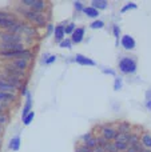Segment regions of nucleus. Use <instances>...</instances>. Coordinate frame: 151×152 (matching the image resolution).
<instances>
[{
	"label": "nucleus",
	"instance_id": "cd10ccee",
	"mask_svg": "<svg viewBox=\"0 0 151 152\" xmlns=\"http://www.w3.org/2000/svg\"><path fill=\"white\" fill-rule=\"evenodd\" d=\"M138 143H139L138 136H136V135L130 134V140H128V145H135V144H138Z\"/></svg>",
	"mask_w": 151,
	"mask_h": 152
},
{
	"label": "nucleus",
	"instance_id": "5701e85b",
	"mask_svg": "<svg viewBox=\"0 0 151 152\" xmlns=\"http://www.w3.org/2000/svg\"><path fill=\"white\" fill-rule=\"evenodd\" d=\"M34 118H35V112H34V111H31V112H29L28 115L26 116V118H23V123H24V126H28V124L31 123L32 120H34Z\"/></svg>",
	"mask_w": 151,
	"mask_h": 152
},
{
	"label": "nucleus",
	"instance_id": "393cba45",
	"mask_svg": "<svg viewBox=\"0 0 151 152\" xmlns=\"http://www.w3.org/2000/svg\"><path fill=\"white\" fill-rule=\"evenodd\" d=\"M91 28H94V29H96V28H103L104 27V23L102 20H95L94 23H91Z\"/></svg>",
	"mask_w": 151,
	"mask_h": 152
},
{
	"label": "nucleus",
	"instance_id": "b1692460",
	"mask_svg": "<svg viewBox=\"0 0 151 152\" xmlns=\"http://www.w3.org/2000/svg\"><path fill=\"white\" fill-rule=\"evenodd\" d=\"M86 145H87L88 148H91L92 150L94 147H96L98 145V142H96V137H90V139L86 142Z\"/></svg>",
	"mask_w": 151,
	"mask_h": 152
},
{
	"label": "nucleus",
	"instance_id": "2eb2a0df",
	"mask_svg": "<svg viewBox=\"0 0 151 152\" xmlns=\"http://www.w3.org/2000/svg\"><path fill=\"white\" fill-rule=\"evenodd\" d=\"M10 148L12 151H18L20 148V136H15L11 139L10 142Z\"/></svg>",
	"mask_w": 151,
	"mask_h": 152
},
{
	"label": "nucleus",
	"instance_id": "c9c22d12",
	"mask_svg": "<svg viewBox=\"0 0 151 152\" xmlns=\"http://www.w3.org/2000/svg\"><path fill=\"white\" fill-rule=\"evenodd\" d=\"M92 152H106V151H104V147L96 145V147H94V148H92Z\"/></svg>",
	"mask_w": 151,
	"mask_h": 152
},
{
	"label": "nucleus",
	"instance_id": "c03bdc74",
	"mask_svg": "<svg viewBox=\"0 0 151 152\" xmlns=\"http://www.w3.org/2000/svg\"><path fill=\"white\" fill-rule=\"evenodd\" d=\"M47 29H48V35H50V34H51V32H52V31H54V27H52V26H51V24H48Z\"/></svg>",
	"mask_w": 151,
	"mask_h": 152
},
{
	"label": "nucleus",
	"instance_id": "ddd939ff",
	"mask_svg": "<svg viewBox=\"0 0 151 152\" xmlns=\"http://www.w3.org/2000/svg\"><path fill=\"white\" fill-rule=\"evenodd\" d=\"M54 32H55V40L60 43L62 40H63V37H64V34H66L64 28H63L62 26H58V27L55 28V31H54Z\"/></svg>",
	"mask_w": 151,
	"mask_h": 152
},
{
	"label": "nucleus",
	"instance_id": "f3484780",
	"mask_svg": "<svg viewBox=\"0 0 151 152\" xmlns=\"http://www.w3.org/2000/svg\"><path fill=\"white\" fill-rule=\"evenodd\" d=\"M15 100V96H13V94H8V92H0V103L3 102H13Z\"/></svg>",
	"mask_w": 151,
	"mask_h": 152
},
{
	"label": "nucleus",
	"instance_id": "39448f33",
	"mask_svg": "<svg viewBox=\"0 0 151 152\" xmlns=\"http://www.w3.org/2000/svg\"><path fill=\"white\" fill-rule=\"evenodd\" d=\"M122 45L126 50H133V48H135V40L130 35H125L122 37Z\"/></svg>",
	"mask_w": 151,
	"mask_h": 152
},
{
	"label": "nucleus",
	"instance_id": "4468645a",
	"mask_svg": "<svg viewBox=\"0 0 151 152\" xmlns=\"http://www.w3.org/2000/svg\"><path fill=\"white\" fill-rule=\"evenodd\" d=\"M27 60L26 59H16L15 61H13V67L18 69H20V71H24V69L27 68Z\"/></svg>",
	"mask_w": 151,
	"mask_h": 152
},
{
	"label": "nucleus",
	"instance_id": "72a5a7b5",
	"mask_svg": "<svg viewBox=\"0 0 151 152\" xmlns=\"http://www.w3.org/2000/svg\"><path fill=\"white\" fill-rule=\"evenodd\" d=\"M55 60H56V56L55 55H51V56H48V59H44V60H43V63H44V64H51V63H54Z\"/></svg>",
	"mask_w": 151,
	"mask_h": 152
},
{
	"label": "nucleus",
	"instance_id": "c85d7f7f",
	"mask_svg": "<svg viewBox=\"0 0 151 152\" xmlns=\"http://www.w3.org/2000/svg\"><path fill=\"white\" fill-rule=\"evenodd\" d=\"M135 8H136V4H135V3H128L127 5H125V7L122 8V11H120V12L125 13L126 11H128V10H135Z\"/></svg>",
	"mask_w": 151,
	"mask_h": 152
},
{
	"label": "nucleus",
	"instance_id": "79ce46f5",
	"mask_svg": "<svg viewBox=\"0 0 151 152\" xmlns=\"http://www.w3.org/2000/svg\"><path fill=\"white\" fill-rule=\"evenodd\" d=\"M90 137H92V135H91V132H88V134H86V135H83V140L84 142H87Z\"/></svg>",
	"mask_w": 151,
	"mask_h": 152
},
{
	"label": "nucleus",
	"instance_id": "473e14b6",
	"mask_svg": "<svg viewBox=\"0 0 151 152\" xmlns=\"http://www.w3.org/2000/svg\"><path fill=\"white\" fill-rule=\"evenodd\" d=\"M76 152H92V150L91 148H88L87 145H80V147H78L76 148Z\"/></svg>",
	"mask_w": 151,
	"mask_h": 152
},
{
	"label": "nucleus",
	"instance_id": "20e7f679",
	"mask_svg": "<svg viewBox=\"0 0 151 152\" xmlns=\"http://www.w3.org/2000/svg\"><path fill=\"white\" fill-rule=\"evenodd\" d=\"M0 37L3 43H20V36L15 34H1Z\"/></svg>",
	"mask_w": 151,
	"mask_h": 152
},
{
	"label": "nucleus",
	"instance_id": "4c0bfd02",
	"mask_svg": "<svg viewBox=\"0 0 151 152\" xmlns=\"http://www.w3.org/2000/svg\"><path fill=\"white\" fill-rule=\"evenodd\" d=\"M34 3H35V0H23L21 1V4H24V5H34Z\"/></svg>",
	"mask_w": 151,
	"mask_h": 152
},
{
	"label": "nucleus",
	"instance_id": "7ed1b4c3",
	"mask_svg": "<svg viewBox=\"0 0 151 152\" xmlns=\"http://www.w3.org/2000/svg\"><path fill=\"white\" fill-rule=\"evenodd\" d=\"M0 50L1 52H19L24 51V47L21 43H3L0 44Z\"/></svg>",
	"mask_w": 151,
	"mask_h": 152
},
{
	"label": "nucleus",
	"instance_id": "f704fd0d",
	"mask_svg": "<svg viewBox=\"0 0 151 152\" xmlns=\"http://www.w3.org/2000/svg\"><path fill=\"white\" fill-rule=\"evenodd\" d=\"M120 88H122V80H120V79H115L114 89H115V91H119Z\"/></svg>",
	"mask_w": 151,
	"mask_h": 152
},
{
	"label": "nucleus",
	"instance_id": "dca6fc26",
	"mask_svg": "<svg viewBox=\"0 0 151 152\" xmlns=\"http://www.w3.org/2000/svg\"><path fill=\"white\" fill-rule=\"evenodd\" d=\"M128 140H130V134H119L115 136V143H127L128 144Z\"/></svg>",
	"mask_w": 151,
	"mask_h": 152
},
{
	"label": "nucleus",
	"instance_id": "423d86ee",
	"mask_svg": "<svg viewBox=\"0 0 151 152\" xmlns=\"http://www.w3.org/2000/svg\"><path fill=\"white\" fill-rule=\"evenodd\" d=\"M83 36H84V28H76L72 34V37H71V42L78 44L83 40Z\"/></svg>",
	"mask_w": 151,
	"mask_h": 152
},
{
	"label": "nucleus",
	"instance_id": "a878e982",
	"mask_svg": "<svg viewBox=\"0 0 151 152\" xmlns=\"http://www.w3.org/2000/svg\"><path fill=\"white\" fill-rule=\"evenodd\" d=\"M96 142H98V145H100V147H106V145L108 144V140H107L106 137H103V136L96 137Z\"/></svg>",
	"mask_w": 151,
	"mask_h": 152
},
{
	"label": "nucleus",
	"instance_id": "49530a36",
	"mask_svg": "<svg viewBox=\"0 0 151 152\" xmlns=\"http://www.w3.org/2000/svg\"><path fill=\"white\" fill-rule=\"evenodd\" d=\"M142 152H151V150H143Z\"/></svg>",
	"mask_w": 151,
	"mask_h": 152
},
{
	"label": "nucleus",
	"instance_id": "f257e3e1",
	"mask_svg": "<svg viewBox=\"0 0 151 152\" xmlns=\"http://www.w3.org/2000/svg\"><path fill=\"white\" fill-rule=\"evenodd\" d=\"M119 69L123 74H134L136 71V63L130 58H123L119 61Z\"/></svg>",
	"mask_w": 151,
	"mask_h": 152
},
{
	"label": "nucleus",
	"instance_id": "1a4fd4ad",
	"mask_svg": "<svg viewBox=\"0 0 151 152\" xmlns=\"http://www.w3.org/2000/svg\"><path fill=\"white\" fill-rule=\"evenodd\" d=\"M75 60H76V63L82 64V66H95V61L91 60L90 58H86L83 55H76L75 56Z\"/></svg>",
	"mask_w": 151,
	"mask_h": 152
},
{
	"label": "nucleus",
	"instance_id": "aec40b11",
	"mask_svg": "<svg viewBox=\"0 0 151 152\" xmlns=\"http://www.w3.org/2000/svg\"><path fill=\"white\" fill-rule=\"evenodd\" d=\"M13 20L12 19H3L0 18V27H5V28H11L13 26Z\"/></svg>",
	"mask_w": 151,
	"mask_h": 152
},
{
	"label": "nucleus",
	"instance_id": "9d476101",
	"mask_svg": "<svg viewBox=\"0 0 151 152\" xmlns=\"http://www.w3.org/2000/svg\"><path fill=\"white\" fill-rule=\"evenodd\" d=\"M102 134H103V137H106L107 140H111V139H115V136L118 135V132L115 131L114 128H108V127H104L102 129Z\"/></svg>",
	"mask_w": 151,
	"mask_h": 152
},
{
	"label": "nucleus",
	"instance_id": "9b49d317",
	"mask_svg": "<svg viewBox=\"0 0 151 152\" xmlns=\"http://www.w3.org/2000/svg\"><path fill=\"white\" fill-rule=\"evenodd\" d=\"M5 81H8V83L11 84L12 87H15V88H19L20 87V79L15 77V76H11V75H7L5 74Z\"/></svg>",
	"mask_w": 151,
	"mask_h": 152
},
{
	"label": "nucleus",
	"instance_id": "e433bc0d",
	"mask_svg": "<svg viewBox=\"0 0 151 152\" xmlns=\"http://www.w3.org/2000/svg\"><path fill=\"white\" fill-rule=\"evenodd\" d=\"M4 123H7V116L1 112L0 113V124H4Z\"/></svg>",
	"mask_w": 151,
	"mask_h": 152
},
{
	"label": "nucleus",
	"instance_id": "a211bd4d",
	"mask_svg": "<svg viewBox=\"0 0 151 152\" xmlns=\"http://www.w3.org/2000/svg\"><path fill=\"white\" fill-rule=\"evenodd\" d=\"M83 11H84V13L87 16H90V18H96V16L99 15L98 10H95V8H92V7H86V8H83Z\"/></svg>",
	"mask_w": 151,
	"mask_h": 152
},
{
	"label": "nucleus",
	"instance_id": "58836bf2",
	"mask_svg": "<svg viewBox=\"0 0 151 152\" xmlns=\"http://www.w3.org/2000/svg\"><path fill=\"white\" fill-rule=\"evenodd\" d=\"M119 34H120L119 28H118V26H115L114 27V35H115V37H117V39H119Z\"/></svg>",
	"mask_w": 151,
	"mask_h": 152
},
{
	"label": "nucleus",
	"instance_id": "ea45409f",
	"mask_svg": "<svg viewBox=\"0 0 151 152\" xmlns=\"http://www.w3.org/2000/svg\"><path fill=\"white\" fill-rule=\"evenodd\" d=\"M74 4H75V8H76L78 11H82V10H83V7H82V3H80V1H75Z\"/></svg>",
	"mask_w": 151,
	"mask_h": 152
},
{
	"label": "nucleus",
	"instance_id": "a18cd8bd",
	"mask_svg": "<svg viewBox=\"0 0 151 152\" xmlns=\"http://www.w3.org/2000/svg\"><path fill=\"white\" fill-rule=\"evenodd\" d=\"M147 108L151 110V100H147Z\"/></svg>",
	"mask_w": 151,
	"mask_h": 152
},
{
	"label": "nucleus",
	"instance_id": "37998d69",
	"mask_svg": "<svg viewBox=\"0 0 151 152\" xmlns=\"http://www.w3.org/2000/svg\"><path fill=\"white\" fill-rule=\"evenodd\" d=\"M7 107V103H0V113L3 112V110Z\"/></svg>",
	"mask_w": 151,
	"mask_h": 152
},
{
	"label": "nucleus",
	"instance_id": "6ab92c4d",
	"mask_svg": "<svg viewBox=\"0 0 151 152\" xmlns=\"http://www.w3.org/2000/svg\"><path fill=\"white\" fill-rule=\"evenodd\" d=\"M45 7V3L42 1V0H35L34 5H32V10L35 11V12H40L42 10H44Z\"/></svg>",
	"mask_w": 151,
	"mask_h": 152
},
{
	"label": "nucleus",
	"instance_id": "f8f14e48",
	"mask_svg": "<svg viewBox=\"0 0 151 152\" xmlns=\"http://www.w3.org/2000/svg\"><path fill=\"white\" fill-rule=\"evenodd\" d=\"M91 4H92L91 7L95 8V10H106L108 3L106 0H94V1H91Z\"/></svg>",
	"mask_w": 151,
	"mask_h": 152
},
{
	"label": "nucleus",
	"instance_id": "bb28decb",
	"mask_svg": "<svg viewBox=\"0 0 151 152\" xmlns=\"http://www.w3.org/2000/svg\"><path fill=\"white\" fill-rule=\"evenodd\" d=\"M104 151L106 152H118L117 147H115V143H108V144L104 147Z\"/></svg>",
	"mask_w": 151,
	"mask_h": 152
},
{
	"label": "nucleus",
	"instance_id": "c756f323",
	"mask_svg": "<svg viewBox=\"0 0 151 152\" xmlns=\"http://www.w3.org/2000/svg\"><path fill=\"white\" fill-rule=\"evenodd\" d=\"M115 147L118 151H126L128 148V144L127 143H115Z\"/></svg>",
	"mask_w": 151,
	"mask_h": 152
},
{
	"label": "nucleus",
	"instance_id": "f03ea898",
	"mask_svg": "<svg viewBox=\"0 0 151 152\" xmlns=\"http://www.w3.org/2000/svg\"><path fill=\"white\" fill-rule=\"evenodd\" d=\"M26 18L29 19L32 23L37 24L40 27H44L45 26V16L42 15L40 12H35V11H27L26 12Z\"/></svg>",
	"mask_w": 151,
	"mask_h": 152
},
{
	"label": "nucleus",
	"instance_id": "0eeeda50",
	"mask_svg": "<svg viewBox=\"0 0 151 152\" xmlns=\"http://www.w3.org/2000/svg\"><path fill=\"white\" fill-rule=\"evenodd\" d=\"M31 105H32V100H31V94L27 92L26 95V105L23 107V112H21V118H26L29 112H31Z\"/></svg>",
	"mask_w": 151,
	"mask_h": 152
},
{
	"label": "nucleus",
	"instance_id": "2f4dec72",
	"mask_svg": "<svg viewBox=\"0 0 151 152\" xmlns=\"http://www.w3.org/2000/svg\"><path fill=\"white\" fill-rule=\"evenodd\" d=\"M75 29H76V28H75V24L71 23V24H68V26H67V28L64 29V31H66V34H71V35H72Z\"/></svg>",
	"mask_w": 151,
	"mask_h": 152
},
{
	"label": "nucleus",
	"instance_id": "4be33fe9",
	"mask_svg": "<svg viewBox=\"0 0 151 152\" xmlns=\"http://www.w3.org/2000/svg\"><path fill=\"white\" fill-rule=\"evenodd\" d=\"M142 144L147 148H151V135H147V134L143 135V137H142Z\"/></svg>",
	"mask_w": 151,
	"mask_h": 152
},
{
	"label": "nucleus",
	"instance_id": "a19ab883",
	"mask_svg": "<svg viewBox=\"0 0 151 152\" xmlns=\"http://www.w3.org/2000/svg\"><path fill=\"white\" fill-rule=\"evenodd\" d=\"M126 152H139V151L136 150L135 147H133V145H128V148L126 150Z\"/></svg>",
	"mask_w": 151,
	"mask_h": 152
},
{
	"label": "nucleus",
	"instance_id": "de8ad7c7",
	"mask_svg": "<svg viewBox=\"0 0 151 152\" xmlns=\"http://www.w3.org/2000/svg\"><path fill=\"white\" fill-rule=\"evenodd\" d=\"M0 134H1V128H0Z\"/></svg>",
	"mask_w": 151,
	"mask_h": 152
},
{
	"label": "nucleus",
	"instance_id": "412c9836",
	"mask_svg": "<svg viewBox=\"0 0 151 152\" xmlns=\"http://www.w3.org/2000/svg\"><path fill=\"white\" fill-rule=\"evenodd\" d=\"M119 134H130V124L120 123L119 124Z\"/></svg>",
	"mask_w": 151,
	"mask_h": 152
},
{
	"label": "nucleus",
	"instance_id": "6e6552de",
	"mask_svg": "<svg viewBox=\"0 0 151 152\" xmlns=\"http://www.w3.org/2000/svg\"><path fill=\"white\" fill-rule=\"evenodd\" d=\"M15 87H12L8 81H5L3 77H0V92H8V94H13Z\"/></svg>",
	"mask_w": 151,
	"mask_h": 152
},
{
	"label": "nucleus",
	"instance_id": "7c9ffc66",
	"mask_svg": "<svg viewBox=\"0 0 151 152\" xmlns=\"http://www.w3.org/2000/svg\"><path fill=\"white\" fill-rule=\"evenodd\" d=\"M71 40L70 39H66V40H62L60 43H59V45H60L62 48H71Z\"/></svg>",
	"mask_w": 151,
	"mask_h": 152
}]
</instances>
